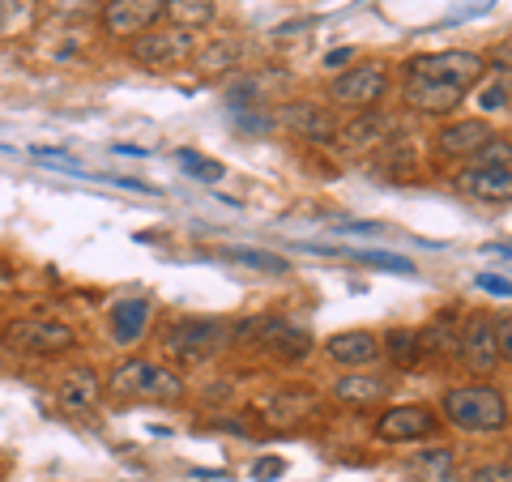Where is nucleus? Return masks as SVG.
I'll list each match as a JSON object with an SVG mask.
<instances>
[{
  "mask_svg": "<svg viewBox=\"0 0 512 482\" xmlns=\"http://www.w3.org/2000/svg\"><path fill=\"white\" fill-rule=\"evenodd\" d=\"M487 60L466 47L453 52H427L414 56L406 64V82H402V103L419 116H453L466 103V94L483 82Z\"/></svg>",
  "mask_w": 512,
  "mask_h": 482,
  "instance_id": "nucleus-1",
  "label": "nucleus"
},
{
  "mask_svg": "<svg viewBox=\"0 0 512 482\" xmlns=\"http://www.w3.org/2000/svg\"><path fill=\"white\" fill-rule=\"evenodd\" d=\"M231 346V320L222 316H180L163 329V350L180 367H201Z\"/></svg>",
  "mask_w": 512,
  "mask_h": 482,
  "instance_id": "nucleus-3",
  "label": "nucleus"
},
{
  "mask_svg": "<svg viewBox=\"0 0 512 482\" xmlns=\"http://www.w3.org/2000/svg\"><path fill=\"white\" fill-rule=\"evenodd\" d=\"M350 56H355L350 47H338V52H329V56H325V69H346Z\"/></svg>",
  "mask_w": 512,
  "mask_h": 482,
  "instance_id": "nucleus-36",
  "label": "nucleus"
},
{
  "mask_svg": "<svg viewBox=\"0 0 512 482\" xmlns=\"http://www.w3.org/2000/svg\"><path fill=\"white\" fill-rule=\"evenodd\" d=\"M192 60H197L201 73H222V69H231V64L239 60V43L235 39H218V43H210L205 52H197Z\"/></svg>",
  "mask_w": 512,
  "mask_h": 482,
  "instance_id": "nucleus-27",
  "label": "nucleus"
},
{
  "mask_svg": "<svg viewBox=\"0 0 512 482\" xmlns=\"http://www.w3.org/2000/svg\"><path fill=\"white\" fill-rule=\"evenodd\" d=\"M448 427L470 431V436H491L508 427V397L495 384H461L440 397V410Z\"/></svg>",
  "mask_w": 512,
  "mask_h": 482,
  "instance_id": "nucleus-2",
  "label": "nucleus"
},
{
  "mask_svg": "<svg viewBox=\"0 0 512 482\" xmlns=\"http://www.w3.org/2000/svg\"><path fill=\"white\" fill-rule=\"evenodd\" d=\"M214 18H218L214 0H167V22L171 26L197 30V26H210Z\"/></svg>",
  "mask_w": 512,
  "mask_h": 482,
  "instance_id": "nucleus-23",
  "label": "nucleus"
},
{
  "mask_svg": "<svg viewBox=\"0 0 512 482\" xmlns=\"http://www.w3.org/2000/svg\"><path fill=\"white\" fill-rule=\"evenodd\" d=\"M380 355H389L393 367H419L423 363V342H419V329H393L384 337Z\"/></svg>",
  "mask_w": 512,
  "mask_h": 482,
  "instance_id": "nucleus-22",
  "label": "nucleus"
},
{
  "mask_svg": "<svg viewBox=\"0 0 512 482\" xmlns=\"http://www.w3.org/2000/svg\"><path fill=\"white\" fill-rule=\"evenodd\" d=\"M338 231H350V235H376L380 231V222H338Z\"/></svg>",
  "mask_w": 512,
  "mask_h": 482,
  "instance_id": "nucleus-35",
  "label": "nucleus"
},
{
  "mask_svg": "<svg viewBox=\"0 0 512 482\" xmlns=\"http://www.w3.org/2000/svg\"><path fill=\"white\" fill-rule=\"evenodd\" d=\"M320 410V401L312 397V393H274L265 401V419L274 423V427H295V423H303V419H312V414Z\"/></svg>",
  "mask_w": 512,
  "mask_h": 482,
  "instance_id": "nucleus-20",
  "label": "nucleus"
},
{
  "mask_svg": "<svg viewBox=\"0 0 512 482\" xmlns=\"http://www.w3.org/2000/svg\"><path fill=\"white\" fill-rule=\"evenodd\" d=\"M282 474H286V461H282V457H261V461L252 465V478H256V482H274V478H282Z\"/></svg>",
  "mask_w": 512,
  "mask_h": 482,
  "instance_id": "nucleus-31",
  "label": "nucleus"
},
{
  "mask_svg": "<svg viewBox=\"0 0 512 482\" xmlns=\"http://www.w3.org/2000/svg\"><path fill=\"white\" fill-rule=\"evenodd\" d=\"M384 90H389L384 64H355V69H346L329 82V99L350 111H372L384 99Z\"/></svg>",
  "mask_w": 512,
  "mask_h": 482,
  "instance_id": "nucleus-8",
  "label": "nucleus"
},
{
  "mask_svg": "<svg viewBox=\"0 0 512 482\" xmlns=\"http://www.w3.org/2000/svg\"><path fill=\"white\" fill-rule=\"evenodd\" d=\"M457 359L470 367L474 376H491L495 367H504L508 359L495 346V320L491 316H470L461 325V342H457Z\"/></svg>",
  "mask_w": 512,
  "mask_h": 482,
  "instance_id": "nucleus-11",
  "label": "nucleus"
},
{
  "mask_svg": "<svg viewBox=\"0 0 512 482\" xmlns=\"http://www.w3.org/2000/svg\"><path fill=\"white\" fill-rule=\"evenodd\" d=\"M363 265H376V269H393V273H414V261L406 256H393V252H359Z\"/></svg>",
  "mask_w": 512,
  "mask_h": 482,
  "instance_id": "nucleus-29",
  "label": "nucleus"
},
{
  "mask_svg": "<svg viewBox=\"0 0 512 482\" xmlns=\"http://www.w3.org/2000/svg\"><path fill=\"white\" fill-rule=\"evenodd\" d=\"M107 389L128 401H180L184 380H180V372H171V367L154 363V359H124V363H116Z\"/></svg>",
  "mask_w": 512,
  "mask_h": 482,
  "instance_id": "nucleus-5",
  "label": "nucleus"
},
{
  "mask_svg": "<svg viewBox=\"0 0 512 482\" xmlns=\"http://www.w3.org/2000/svg\"><path fill=\"white\" fill-rule=\"evenodd\" d=\"M491 137L495 133H491L487 120H453V124L440 128L436 150H440V158H448V163H470Z\"/></svg>",
  "mask_w": 512,
  "mask_h": 482,
  "instance_id": "nucleus-13",
  "label": "nucleus"
},
{
  "mask_svg": "<svg viewBox=\"0 0 512 482\" xmlns=\"http://www.w3.org/2000/svg\"><path fill=\"white\" fill-rule=\"evenodd\" d=\"M478 286H483V291H491V295H500V299H508V282L495 278V273H483V278H478Z\"/></svg>",
  "mask_w": 512,
  "mask_h": 482,
  "instance_id": "nucleus-34",
  "label": "nucleus"
},
{
  "mask_svg": "<svg viewBox=\"0 0 512 482\" xmlns=\"http://www.w3.org/2000/svg\"><path fill=\"white\" fill-rule=\"evenodd\" d=\"M316 350V342H312V333L308 329H299V325H291V320H278V329L269 333V342H265V355H274L278 363H303Z\"/></svg>",
  "mask_w": 512,
  "mask_h": 482,
  "instance_id": "nucleus-17",
  "label": "nucleus"
},
{
  "mask_svg": "<svg viewBox=\"0 0 512 482\" xmlns=\"http://www.w3.org/2000/svg\"><path fill=\"white\" fill-rule=\"evenodd\" d=\"M103 397V380L94 367H73V372H64L60 389H56V401L64 414H90L94 406H99Z\"/></svg>",
  "mask_w": 512,
  "mask_h": 482,
  "instance_id": "nucleus-15",
  "label": "nucleus"
},
{
  "mask_svg": "<svg viewBox=\"0 0 512 482\" xmlns=\"http://www.w3.org/2000/svg\"><path fill=\"white\" fill-rule=\"evenodd\" d=\"M222 256L235 265H248V269H261V273H274V278H282V273H291V261H282V256L274 252H261V248H222Z\"/></svg>",
  "mask_w": 512,
  "mask_h": 482,
  "instance_id": "nucleus-25",
  "label": "nucleus"
},
{
  "mask_svg": "<svg viewBox=\"0 0 512 482\" xmlns=\"http://www.w3.org/2000/svg\"><path fill=\"white\" fill-rule=\"evenodd\" d=\"M26 18H30V0H0V35L18 30Z\"/></svg>",
  "mask_w": 512,
  "mask_h": 482,
  "instance_id": "nucleus-28",
  "label": "nucleus"
},
{
  "mask_svg": "<svg viewBox=\"0 0 512 482\" xmlns=\"http://www.w3.org/2000/svg\"><path fill=\"white\" fill-rule=\"evenodd\" d=\"M175 158H180V167L192 175V180H201V184H222V180H227V167H222L218 158H205L197 150H175Z\"/></svg>",
  "mask_w": 512,
  "mask_h": 482,
  "instance_id": "nucleus-26",
  "label": "nucleus"
},
{
  "mask_svg": "<svg viewBox=\"0 0 512 482\" xmlns=\"http://www.w3.org/2000/svg\"><path fill=\"white\" fill-rule=\"evenodd\" d=\"M495 346H500V355H504V359L512 355V320H508V316L495 320Z\"/></svg>",
  "mask_w": 512,
  "mask_h": 482,
  "instance_id": "nucleus-33",
  "label": "nucleus"
},
{
  "mask_svg": "<svg viewBox=\"0 0 512 482\" xmlns=\"http://www.w3.org/2000/svg\"><path fill=\"white\" fill-rule=\"evenodd\" d=\"M393 380L389 376H372V372H346L333 380V397L338 401H350V406H367V401H380L389 397Z\"/></svg>",
  "mask_w": 512,
  "mask_h": 482,
  "instance_id": "nucleus-19",
  "label": "nucleus"
},
{
  "mask_svg": "<svg viewBox=\"0 0 512 482\" xmlns=\"http://www.w3.org/2000/svg\"><path fill=\"white\" fill-rule=\"evenodd\" d=\"M453 448H427V453H414L410 457V470L414 474H423L427 482H453Z\"/></svg>",
  "mask_w": 512,
  "mask_h": 482,
  "instance_id": "nucleus-24",
  "label": "nucleus"
},
{
  "mask_svg": "<svg viewBox=\"0 0 512 482\" xmlns=\"http://www.w3.org/2000/svg\"><path fill=\"white\" fill-rule=\"evenodd\" d=\"M286 124H291V133H299L303 141H316V146H325L338 133V120L320 103H291L286 107Z\"/></svg>",
  "mask_w": 512,
  "mask_h": 482,
  "instance_id": "nucleus-16",
  "label": "nucleus"
},
{
  "mask_svg": "<svg viewBox=\"0 0 512 482\" xmlns=\"http://www.w3.org/2000/svg\"><path fill=\"white\" fill-rule=\"evenodd\" d=\"M504 107H508V77L483 90V111H504Z\"/></svg>",
  "mask_w": 512,
  "mask_h": 482,
  "instance_id": "nucleus-32",
  "label": "nucleus"
},
{
  "mask_svg": "<svg viewBox=\"0 0 512 482\" xmlns=\"http://www.w3.org/2000/svg\"><path fill=\"white\" fill-rule=\"evenodd\" d=\"M440 431V414L431 406H419V401H406V406H389L376 419V440L384 444H414L427 440Z\"/></svg>",
  "mask_w": 512,
  "mask_h": 482,
  "instance_id": "nucleus-10",
  "label": "nucleus"
},
{
  "mask_svg": "<svg viewBox=\"0 0 512 482\" xmlns=\"http://www.w3.org/2000/svg\"><path fill=\"white\" fill-rule=\"evenodd\" d=\"M325 355L333 363L350 367V372H359V367H372L380 359V337L367 333V329H346V333H333L325 337Z\"/></svg>",
  "mask_w": 512,
  "mask_h": 482,
  "instance_id": "nucleus-14",
  "label": "nucleus"
},
{
  "mask_svg": "<svg viewBox=\"0 0 512 482\" xmlns=\"http://www.w3.org/2000/svg\"><path fill=\"white\" fill-rule=\"evenodd\" d=\"M163 22H167V0H107L103 5V30L111 39L133 43Z\"/></svg>",
  "mask_w": 512,
  "mask_h": 482,
  "instance_id": "nucleus-9",
  "label": "nucleus"
},
{
  "mask_svg": "<svg viewBox=\"0 0 512 482\" xmlns=\"http://www.w3.org/2000/svg\"><path fill=\"white\" fill-rule=\"evenodd\" d=\"M0 291H13V269L0 261Z\"/></svg>",
  "mask_w": 512,
  "mask_h": 482,
  "instance_id": "nucleus-37",
  "label": "nucleus"
},
{
  "mask_svg": "<svg viewBox=\"0 0 512 482\" xmlns=\"http://www.w3.org/2000/svg\"><path fill=\"white\" fill-rule=\"evenodd\" d=\"M133 60L141 64V69H180V64H188L192 56H197V30H184V26H154L146 30L141 39H133Z\"/></svg>",
  "mask_w": 512,
  "mask_h": 482,
  "instance_id": "nucleus-7",
  "label": "nucleus"
},
{
  "mask_svg": "<svg viewBox=\"0 0 512 482\" xmlns=\"http://www.w3.org/2000/svg\"><path fill=\"white\" fill-rule=\"evenodd\" d=\"M419 342H423V359H440V355H457V342H461V325L453 312H440L436 325L419 329Z\"/></svg>",
  "mask_w": 512,
  "mask_h": 482,
  "instance_id": "nucleus-21",
  "label": "nucleus"
},
{
  "mask_svg": "<svg viewBox=\"0 0 512 482\" xmlns=\"http://www.w3.org/2000/svg\"><path fill=\"white\" fill-rule=\"evenodd\" d=\"M393 116H384V111H359L355 120L338 124V133H333V141L346 150V154H367V150H380L384 141L393 137Z\"/></svg>",
  "mask_w": 512,
  "mask_h": 482,
  "instance_id": "nucleus-12",
  "label": "nucleus"
},
{
  "mask_svg": "<svg viewBox=\"0 0 512 482\" xmlns=\"http://www.w3.org/2000/svg\"><path fill=\"white\" fill-rule=\"evenodd\" d=\"M512 146L508 137H491L483 150H478L470 163H461V175H457V188L466 192L474 201H491V205H508L512 197Z\"/></svg>",
  "mask_w": 512,
  "mask_h": 482,
  "instance_id": "nucleus-4",
  "label": "nucleus"
},
{
  "mask_svg": "<svg viewBox=\"0 0 512 482\" xmlns=\"http://www.w3.org/2000/svg\"><path fill=\"white\" fill-rule=\"evenodd\" d=\"M0 346L13 350V355H30V359H56V355L77 350V333L52 316H22L0 329Z\"/></svg>",
  "mask_w": 512,
  "mask_h": 482,
  "instance_id": "nucleus-6",
  "label": "nucleus"
},
{
  "mask_svg": "<svg viewBox=\"0 0 512 482\" xmlns=\"http://www.w3.org/2000/svg\"><path fill=\"white\" fill-rule=\"evenodd\" d=\"M150 312H154V303L150 299H120L116 308H111V337H116L120 346H133L141 333H146L150 325Z\"/></svg>",
  "mask_w": 512,
  "mask_h": 482,
  "instance_id": "nucleus-18",
  "label": "nucleus"
},
{
  "mask_svg": "<svg viewBox=\"0 0 512 482\" xmlns=\"http://www.w3.org/2000/svg\"><path fill=\"white\" fill-rule=\"evenodd\" d=\"M470 482H512V470H508V461H487L470 474Z\"/></svg>",
  "mask_w": 512,
  "mask_h": 482,
  "instance_id": "nucleus-30",
  "label": "nucleus"
}]
</instances>
